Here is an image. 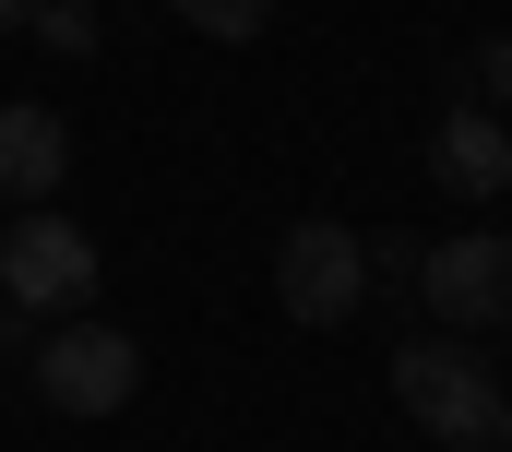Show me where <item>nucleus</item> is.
<instances>
[{"label": "nucleus", "mask_w": 512, "mask_h": 452, "mask_svg": "<svg viewBox=\"0 0 512 452\" xmlns=\"http://www.w3.org/2000/svg\"><path fill=\"white\" fill-rule=\"evenodd\" d=\"M393 405L441 452H512V393L465 334H405L393 345Z\"/></svg>", "instance_id": "1"}, {"label": "nucleus", "mask_w": 512, "mask_h": 452, "mask_svg": "<svg viewBox=\"0 0 512 452\" xmlns=\"http://www.w3.org/2000/svg\"><path fill=\"white\" fill-rule=\"evenodd\" d=\"M358 298H370V238L334 215H298L274 238V310L298 322V334H334V322H358Z\"/></svg>", "instance_id": "2"}, {"label": "nucleus", "mask_w": 512, "mask_h": 452, "mask_svg": "<svg viewBox=\"0 0 512 452\" xmlns=\"http://www.w3.org/2000/svg\"><path fill=\"white\" fill-rule=\"evenodd\" d=\"M96 238L60 215V203H36V215L0 238V298L24 310V322H72V310H96Z\"/></svg>", "instance_id": "3"}, {"label": "nucleus", "mask_w": 512, "mask_h": 452, "mask_svg": "<svg viewBox=\"0 0 512 452\" xmlns=\"http://www.w3.org/2000/svg\"><path fill=\"white\" fill-rule=\"evenodd\" d=\"M36 357V393L60 405V417H120L131 393H143V345L120 322H60V334L24 345Z\"/></svg>", "instance_id": "4"}, {"label": "nucleus", "mask_w": 512, "mask_h": 452, "mask_svg": "<svg viewBox=\"0 0 512 452\" xmlns=\"http://www.w3.org/2000/svg\"><path fill=\"white\" fill-rule=\"evenodd\" d=\"M417 298H429L453 334H501V322H512V238H489V226H465V238H429V262H417Z\"/></svg>", "instance_id": "5"}, {"label": "nucleus", "mask_w": 512, "mask_h": 452, "mask_svg": "<svg viewBox=\"0 0 512 452\" xmlns=\"http://www.w3.org/2000/svg\"><path fill=\"white\" fill-rule=\"evenodd\" d=\"M429 179L453 191V203H489V191H512V131L501 108H441V131H429Z\"/></svg>", "instance_id": "6"}, {"label": "nucleus", "mask_w": 512, "mask_h": 452, "mask_svg": "<svg viewBox=\"0 0 512 452\" xmlns=\"http://www.w3.org/2000/svg\"><path fill=\"white\" fill-rule=\"evenodd\" d=\"M60 179H72V119L36 108V96H12L0 108V191L36 215V203H60Z\"/></svg>", "instance_id": "7"}, {"label": "nucleus", "mask_w": 512, "mask_h": 452, "mask_svg": "<svg viewBox=\"0 0 512 452\" xmlns=\"http://www.w3.org/2000/svg\"><path fill=\"white\" fill-rule=\"evenodd\" d=\"M191 36H215V48H251L262 24H274V0H167Z\"/></svg>", "instance_id": "8"}, {"label": "nucleus", "mask_w": 512, "mask_h": 452, "mask_svg": "<svg viewBox=\"0 0 512 452\" xmlns=\"http://www.w3.org/2000/svg\"><path fill=\"white\" fill-rule=\"evenodd\" d=\"M24 24H36V36H48L60 60H96V0H36Z\"/></svg>", "instance_id": "9"}, {"label": "nucleus", "mask_w": 512, "mask_h": 452, "mask_svg": "<svg viewBox=\"0 0 512 452\" xmlns=\"http://www.w3.org/2000/svg\"><path fill=\"white\" fill-rule=\"evenodd\" d=\"M465 84H477V108H501V119H512V36H477Z\"/></svg>", "instance_id": "10"}, {"label": "nucleus", "mask_w": 512, "mask_h": 452, "mask_svg": "<svg viewBox=\"0 0 512 452\" xmlns=\"http://www.w3.org/2000/svg\"><path fill=\"white\" fill-rule=\"evenodd\" d=\"M417 262H429V238H405V226L370 238V286H417Z\"/></svg>", "instance_id": "11"}, {"label": "nucleus", "mask_w": 512, "mask_h": 452, "mask_svg": "<svg viewBox=\"0 0 512 452\" xmlns=\"http://www.w3.org/2000/svg\"><path fill=\"white\" fill-rule=\"evenodd\" d=\"M24 12H36V0H0V24H24Z\"/></svg>", "instance_id": "12"}, {"label": "nucleus", "mask_w": 512, "mask_h": 452, "mask_svg": "<svg viewBox=\"0 0 512 452\" xmlns=\"http://www.w3.org/2000/svg\"><path fill=\"white\" fill-rule=\"evenodd\" d=\"M501 334H512V322H501Z\"/></svg>", "instance_id": "13"}]
</instances>
